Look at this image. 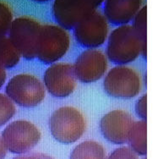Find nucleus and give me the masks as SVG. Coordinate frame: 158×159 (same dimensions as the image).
Returning a JSON list of instances; mask_svg holds the SVG:
<instances>
[{"instance_id":"39448f33","label":"nucleus","mask_w":158,"mask_h":159,"mask_svg":"<svg viewBox=\"0 0 158 159\" xmlns=\"http://www.w3.org/2000/svg\"><path fill=\"white\" fill-rule=\"evenodd\" d=\"M105 92L117 98H133L141 91L142 80L138 71L125 64L111 69L104 79Z\"/></svg>"},{"instance_id":"9b49d317","label":"nucleus","mask_w":158,"mask_h":159,"mask_svg":"<svg viewBox=\"0 0 158 159\" xmlns=\"http://www.w3.org/2000/svg\"><path fill=\"white\" fill-rule=\"evenodd\" d=\"M134 123V119L128 112L115 109L102 118L100 129L106 141L115 145H123L128 142Z\"/></svg>"},{"instance_id":"2eb2a0df","label":"nucleus","mask_w":158,"mask_h":159,"mask_svg":"<svg viewBox=\"0 0 158 159\" xmlns=\"http://www.w3.org/2000/svg\"><path fill=\"white\" fill-rule=\"evenodd\" d=\"M70 159H106L104 147L95 141H85L76 146Z\"/></svg>"},{"instance_id":"20e7f679","label":"nucleus","mask_w":158,"mask_h":159,"mask_svg":"<svg viewBox=\"0 0 158 159\" xmlns=\"http://www.w3.org/2000/svg\"><path fill=\"white\" fill-rule=\"evenodd\" d=\"M7 96L15 103L24 107H34L44 100L45 86L30 74H20L9 80L5 88Z\"/></svg>"},{"instance_id":"dca6fc26","label":"nucleus","mask_w":158,"mask_h":159,"mask_svg":"<svg viewBox=\"0 0 158 159\" xmlns=\"http://www.w3.org/2000/svg\"><path fill=\"white\" fill-rule=\"evenodd\" d=\"M20 58V52L9 37L6 35L0 36V66L4 69L14 68L18 64Z\"/></svg>"},{"instance_id":"5701e85b","label":"nucleus","mask_w":158,"mask_h":159,"mask_svg":"<svg viewBox=\"0 0 158 159\" xmlns=\"http://www.w3.org/2000/svg\"><path fill=\"white\" fill-rule=\"evenodd\" d=\"M7 149L5 144L3 142V138L0 136V159H4L7 154Z\"/></svg>"},{"instance_id":"f257e3e1","label":"nucleus","mask_w":158,"mask_h":159,"mask_svg":"<svg viewBox=\"0 0 158 159\" xmlns=\"http://www.w3.org/2000/svg\"><path fill=\"white\" fill-rule=\"evenodd\" d=\"M106 56L116 64L134 61L143 52V43L133 25H121L108 36Z\"/></svg>"},{"instance_id":"4468645a","label":"nucleus","mask_w":158,"mask_h":159,"mask_svg":"<svg viewBox=\"0 0 158 159\" xmlns=\"http://www.w3.org/2000/svg\"><path fill=\"white\" fill-rule=\"evenodd\" d=\"M147 124L146 120H140L134 123L132 126L128 143L129 147L137 155L146 156L147 153Z\"/></svg>"},{"instance_id":"f8f14e48","label":"nucleus","mask_w":158,"mask_h":159,"mask_svg":"<svg viewBox=\"0 0 158 159\" xmlns=\"http://www.w3.org/2000/svg\"><path fill=\"white\" fill-rule=\"evenodd\" d=\"M74 68L77 79L80 82H96L107 70V58L100 50L88 48L76 58Z\"/></svg>"},{"instance_id":"4be33fe9","label":"nucleus","mask_w":158,"mask_h":159,"mask_svg":"<svg viewBox=\"0 0 158 159\" xmlns=\"http://www.w3.org/2000/svg\"><path fill=\"white\" fill-rule=\"evenodd\" d=\"M13 159H54L52 157L48 156L47 154L40 152L24 153L21 155L15 157Z\"/></svg>"},{"instance_id":"f03ea898","label":"nucleus","mask_w":158,"mask_h":159,"mask_svg":"<svg viewBox=\"0 0 158 159\" xmlns=\"http://www.w3.org/2000/svg\"><path fill=\"white\" fill-rule=\"evenodd\" d=\"M49 129L56 141L72 144L79 141L86 129L83 113L71 106H64L55 110L49 119Z\"/></svg>"},{"instance_id":"b1692460","label":"nucleus","mask_w":158,"mask_h":159,"mask_svg":"<svg viewBox=\"0 0 158 159\" xmlns=\"http://www.w3.org/2000/svg\"><path fill=\"white\" fill-rule=\"evenodd\" d=\"M7 75L6 71H5V69L3 68L2 66H0V88L3 86V85L5 83V80H6Z\"/></svg>"},{"instance_id":"393cba45","label":"nucleus","mask_w":158,"mask_h":159,"mask_svg":"<svg viewBox=\"0 0 158 159\" xmlns=\"http://www.w3.org/2000/svg\"><path fill=\"white\" fill-rule=\"evenodd\" d=\"M34 1H37V2H46V1H48V0H34Z\"/></svg>"},{"instance_id":"412c9836","label":"nucleus","mask_w":158,"mask_h":159,"mask_svg":"<svg viewBox=\"0 0 158 159\" xmlns=\"http://www.w3.org/2000/svg\"><path fill=\"white\" fill-rule=\"evenodd\" d=\"M146 100H147V96L146 94L143 95L140 99L137 101L135 104V112L138 117L143 120H146L147 118V108H146Z\"/></svg>"},{"instance_id":"f3484780","label":"nucleus","mask_w":158,"mask_h":159,"mask_svg":"<svg viewBox=\"0 0 158 159\" xmlns=\"http://www.w3.org/2000/svg\"><path fill=\"white\" fill-rule=\"evenodd\" d=\"M146 16H147V6L144 5L134 18L133 26L140 37L143 43L142 54L146 58V44H147V31H146Z\"/></svg>"},{"instance_id":"a211bd4d","label":"nucleus","mask_w":158,"mask_h":159,"mask_svg":"<svg viewBox=\"0 0 158 159\" xmlns=\"http://www.w3.org/2000/svg\"><path fill=\"white\" fill-rule=\"evenodd\" d=\"M16 113L14 102L7 95L0 93V127L9 122Z\"/></svg>"},{"instance_id":"7ed1b4c3","label":"nucleus","mask_w":158,"mask_h":159,"mask_svg":"<svg viewBox=\"0 0 158 159\" xmlns=\"http://www.w3.org/2000/svg\"><path fill=\"white\" fill-rule=\"evenodd\" d=\"M70 36L59 25H43L37 44V58L44 64H53L67 53Z\"/></svg>"},{"instance_id":"6e6552de","label":"nucleus","mask_w":158,"mask_h":159,"mask_svg":"<svg viewBox=\"0 0 158 159\" xmlns=\"http://www.w3.org/2000/svg\"><path fill=\"white\" fill-rule=\"evenodd\" d=\"M105 0H54L52 12L55 20L66 30L74 29L85 16L97 10Z\"/></svg>"},{"instance_id":"6ab92c4d","label":"nucleus","mask_w":158,"mask_h":159,"mask_svg":"<svg viewBox=\"0 0 158 159\" xmlns=\"http://www.w3.org/2000/svg\"><path fill=\"white\" fill-rule=\"evenodd\" d=\"M13 20L11 7L6 2L0 0V36L9 33Z\"/></svg>"},{"instance_id":"a878e982","label":"nucleus","mask_w":158,"mask_h":159,"mask_svg":"<svg viewBox=\"0 0 158 159\" xmlns=\"http://www.w3.org/2000/svg\"><path fill=\"white\" fill-rule=\"evenodd\" d=\"M145 159H146V158H145Z\"/></svg>"},{"instance_id":"9d476101","label":"nucleus","mask_w":158,"mask_h":159,"mask_svg":"<svg viewBox=\"0 0 158 159\" xmlns=\"http://www.w3.org/2000/svg\"><path fill=\"white\" fill-rule=\"evenodd\" d=\"M77 76L73 64H52L44 73V84L47 92L56 98L71 95L77 86Z\"/></svg>"},{"instance_id":"ddd939ff","label":"nucleus","mask_w":158,"mask_h":159,"mask_svg":"<svg viewBox=\"0 0 158 159\" xmlns=\"http://www.w3.org/2000/svg\"><path fill=\"white\" fill-rule=\"evenodd\" d=\"M145 0H105L103 14L108 22L117 25L133 20L144 6Z\"/></svg>"},{"instance_id":"423d86ee","label":"nucleus","mask_w":158,"mask_h":159,"mask_svg":"<svg viewBox=\"0 0 158 159\" xmlns=\"http://www.w3.org/2000/svg\"><path fill=\"white\" fill-rule=\"evenodd\" d=\"M43 25L30 16L15 19L9 29V38L25 59L37 58V44Z\"/></svg>"},{"instance_id":"1a4fd4ad","label":"nucleus","mask_w":158,"mask_h":159,"mask_svg":"<svg viewBox=\"0 0 158 159\" xmlns=\"http://www.w3.org/2000/svg\"><path fill=\"white\" fill-rule=\"evenodd\" d=\"M108 32V20L98 10L85 16L74 28L77 43L86 48H97L103 45Z\"/></svg>"},{"instance_id":"0eeeda50","label":"nucleus","mask_w":158,"mask_h":159,"mask_svg":"<svg viewBox=\"0 0 158 159\" xmlns=\"http://www.w3.org/2000/svg\"><path fill=\"white\" fill-rule=\"evenodd\" d=\"M39 129L30 121L19 119L10 123L2 133V138L8 150L15 154L30 152L41 140Z\"/></svg>"},{"instance_id":"aec40b11","label":"nucleus","mask_w":158,"mask_h":159,"mask_svg":"<svg viewBox=\"0 0 158 159\" xmlns=\"http://www.w3.org/2000/svg\"><path fill=\"white\" fill-rule=\"evenodd\" d=\"M106 159H139L137 154L129 147L117 148Z\"/></svg>"}]
</instances>
